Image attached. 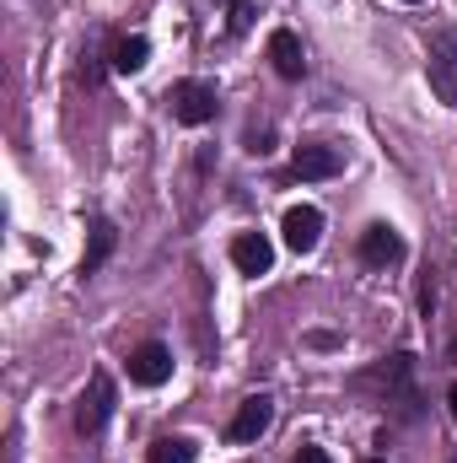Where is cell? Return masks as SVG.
Segmentation results:
<instances>
[{
  "label": "cell",
  "instance_id": "1",
  "mask_svg": "<svg viewBox=\"0 0 457 463\" xmlns=\"http://www.w3.org/2000/svg\"><path fill=\"white\" fill-rule=\"evenodd\" d=\"M425 76H431V92H436L447 109H457V43H452V33H436V38H431Z\"/></svg>",
  "mask_w": 457,
  "mask_h": 463
},
{
  "label": "cell",
  "instance_id": "2",
  "mask_svg": "<svg viewBox=\"0 0 457 463\" xmlns=\"http://www.w3.org/2000/svg\"><path fill=\"white\" fill-rule=\"evenodd\" d=\"M114 377L108 372H92V383H87V393H81V404H76V431H103L108 426V415H114Z\"/></svg>",
  "mask_w": 457,
  "mask_h": 463
},
{
  "label": "cell",
  "instance_id": "3",
  "mask_svg": "<svg viewBox=\"0 0 457 463\" xmlns=\"http://www.w3.org/2000/svg\"><path fill=\"white\" fill-rule=\"evenodd\" d=\"M173 118L178 124H210L216 118V87L210 81H178L173 87Z\"/></svg>",
  "mask_w": 457,
  "mask_h": 463
},
{
  "label": "cell",
  "instance_id": "4",
  "mask_svg": "<svg viewBox=\"0 0 457 463\" xmlns=\"http://www.w3.org/2000/svg\"><path fill=\"white\" fill-rule=\"evenodd\" d=\"M173 377V350L156 345V340H145V345L129 350V383H140V388H162Z\"/></svg>",
  "mask_w": 457,
  "mask_h": 463
},
{
  "label": "cell",
  "instance_id": "5",
  "mask_svg": "<svg viewBox=\"0 0 457 463\" xmlns=\"http://www.w3.org/2000/svg\"><path fill=\"white\" fill-rule=\"evenodd\" d=\"M280 237H285L291 253H312L318 237H323V211L318 205H291L285 222H280Z\"/></svg>",
  "mask_w": 457,
  "mask_h": 463
},
{
  "label": "cell",
  "instance_id": "6",
  "mask_svg": "<svg viewBox=\"0 0 457 463\" xmlns=\"http://www.w3.org/2000/svg\"><path fill=\"white\" fill-rule=\"evenodd\" d=\"M269 420H275V404H269L264 393H253V399H242V404H237L227 437H231V442H258V437L269 431Z\"/></svg>",
  "mask_w": 457,
  "mask_h": 463
},
{
  "label": "cell",
  "instance_id": "7",
  "mask_svg": "<svg viewBox=\"0 0 457 463\" xmlns=\"http://www.w3.org/2000/svg\"><path fill=\"white\" fill-rule=\"evenodd\" d=\"M231 264H237L242 275H269L275 242H269L264 232H237V237H231Z\"/></svg>",
  "mask_w": 457,
  "mask_h": 463
},
{
  "label": "cell",
  "instance_id": "8",
  "mask_svg": "<svg viewBox=\"0 0 457 463\" xmlns=\"http://www.w3.org/2000/svg\"><path fill=\"white\" fill-rule=\"evenodd\" d=\"M360 259H366L371 269H387V264H398V259H404V237L377 222V227L360 232Z\"/></svg>",
  "mask_w": 457,
  "mask_h": 463
},
{
  "label": "cell",
  "instance_id": "9",
  "mask_svg": "<svg viewBox=\"0 0 457 463\" xmlns=\"http://www.w3.org/2000/svg\"><path fill=\"white\" fill-rule=\"evenodd\" d=\"M269 60H275V71H280L285 81H302V76H307V54H302V38H296L291 27H275V33H269Z\"/></svg>",
  "mask_w": 457,
  "mask_h": 463
},
{
  "label": "cell",
  "instance_id": "10",
  "mask_svg": "<svg viewBox=\"0 0 457 463\" xmlns=\"http://www.w3.org/2000/svg\"><path fill=\"white\" fill-rule=\"evenodd\" d=\"M291 167H296V178H334L344 167V156H340V146H296Z\"/></svg>",
  "mask_w": 457,
  "mask_h": 463
},
{
  "label": "cell",
  "instance_id": "11",
  "mask_svg": "<svg viewBox=\"0 0 457 463\" xmlns=\"http://www.w3.org/2000/svg\"><path fill=\"white\" fill-rule=\"evenodd\" d=\"M145 60H151V43L135 33V38H118L114 43V71L118 76H135V71H145Z\"/></svg>",
  "mask_w": 457,
  "mask_h": 463
},
{
  "label": "cell",
  "instance_id": "12",
  "mask_svg": "<svg viewBox=\"0 0 457 463\" xmlns=\"http://www.w3.org/2000/svg\"><path fill=\"white\" fill-rule=\"evenodd\" d=\"M114 242H118L114 222H103V216H98V222H92V248H87V259H81V269L92 275V269H98V264H103V259L114 253Z\"/></svg>",
  "mask_w": 457,
  "mask_h": 463
},
{
  "label": "cell",
  "instance_id": "13",
  "mask_svg": "<svg viewBox=\"0 0 457 463\" xmlns=\"http://www.w3.org/2000/svg\"><path fill=\"white\" fill-rule=\"evenodd\" d=\"M194 458H200V448H194L189 437H162L145 463H194Z\"/></svg>",
  "mask_w": 457,
  "mask_h": 463
},
{
  "label": "cell",
  "instance_id": "14",
  "mask_svg": "<svg viewBox=\"0 0 457 463\" xmlns=\"http://www.w3.org/2000/svg\"><path fill=\"white\" fill-rule=\"evenodd\" d=\"M253 22V0H231V33H247Z\"/></svg>",
  "mask_w": 457,
  "mask_h": 463
},
{
  "label": "cell",
  "instance_id": "15",
  "mask_svg": "<svg viewBox=\"0 0 457 463\" xmlns=\"http://www.w3.org/2000/svg\"><path fill=\"white\" fill-rule=\"evenodd\" d=\"M296 463H334V458H329L323 448H302V453H296Z\"/></svg>",
  "mask_w": 457,
  "mask_h": 463
},
{
  "label": "cell",
  "instance_id": "16",
  "mask_svg": "<svg viewBox=\"0 0 457 463\" xmlns=\"http://www.w3.org/2000/svg\"><path fill=\"white\" fill-rule=\"evenodd\" d=\"M447 404H452V420H457V383L447 388Z\"/></svg>",
  "mask_w": 457,
  "mask_h": 463
},
{
  "label": "cell",
  "instance_id": "17",
  "mask_svg": "<svg viewBox=\"0 0 457 463\" xmlns=\"http://www.w3.org/2000/svg\"><path fill=\"white\" fill-rule=\"evenodd\" d=\"M366 463H382V458H366Z\"/></svg>",
  "mask_w": 457,
  "mask_h": 463
},
{
  "label": "cell",
  "instance_id": "18",
  "mask_svg": "<svg viewBox=\"0 0 457 463\" xmlns=\"http://www.w3.org/2000/svg\"><path fill=\"white\" fill-rule=\"evenodd\" d=\"M452 350H457V340H452Z\"/></svg>",
  "mask_w": 457,
  "mask_h": 463
},
{
  "label": "cell",
  "instance_id": "19",
  "mask_svg": "<svg viewBox=\"0 0 457 463\" xmlns=\"http://www.w3.org/2000/svg\"><path fill=\"white\" fill-rule=\"evenodd\" d=\"M409 5H415V0H409Z\"/></svg>",
  "mask_w": 457,
  "mask_h": 463
},
{
  "label": "cell",
  "instance_id": "20",
  "mask_svg": "<svg viewBox=\"0 0 457 463\" xmlns=\"http://www.w3.org/2000/svg\"><path fill=\"white\" fill-rule=\"evenodd\" d=\"M452 463H457V458H452Z\"/></svg>",
  "mask_w": 457,
  "mask_h": 463
}]
</instances>
